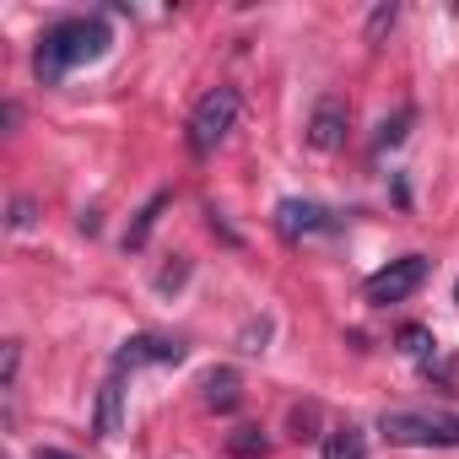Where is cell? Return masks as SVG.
<instances>
[{"label":"cell","instance_id":"16","mask_svg":"<svg viewBox=\"0 0 459 459\" xmlns=\"http://www.w3.org/2000/svg\"><path fill=\"white\" fill-rule=\"evenodd\" d=\"M184 281H189V260L173 255V265H162V276H157V292H178Z\"/></svg>","mask_w":459,"mask_h":459},{"label":"cell","instance_id":"19","mask_svg":"<svg viewBox=\"0 0 459 459\" xmlns=\"http://www.w3.org/2000/svg\"><path fill=\"white\" fill-rule=\"evenodd\" d=\"M265 335H271V325L260 319V325H249L244 330V351H265Z\"/></svg>","mask_w":459,"mask_h":459},{"label":"cell","instance_id":"17","mask_svg":"<svg viewBox=\"0 0 459 459\" xmlns=\"http://www.w3.org/2000/svg\"><path fill=\"white\" fill-rule=\"evenodd\" d=\"M314 421H319V405H292V427H298L292 437H314V432H308Z\"/></svg>","mask_w":459,"mask_h":459},{"label":"cell","instance_id":"12","mask_svg":"<svg viewBox=\"0 0 459 459\" xmlns=\"http://www.w3.org/2000/svg\"><path fill=\"white\" fill-rule=\"evenodd\" d=\"M265 432L260 427H238V432H227V454L233 459H265Z\"/></svg>","mask_w":459,"mask_h":459},{"label":"cell","instance_id":"7","mask_svg":"<svg viewBox=\"0 0 459 459\" xmlns=\"http://www.w3.org/2000/svg\"><path fill=\"white\" fill-rule=\"evenodd\" d=\"M276 227H281V238H314V233H330L335 227V211L319 205V200H281L276 205Z\"/></svg>","mask_w":459,"mask_h":459},{"label":"cell","instance_id":"15","mask_svg":"<svg viewBox=\"0 0 459 459\" xmlns=\"http://www.w3.org/2000/svg\"><path fill=\"white\" fill-rule=\"evenodd\" d=\"M411 119H416L411 108H400L394 119H384V125H378V152H384V146H400V141H405V125H411Z\"/></svg>","mask_w":459,"mask_h":459},{"label":"cell","instance_id":"8","mask_svg":"<svg viewBox=\"0 0 459 459\" xmlns=\"http://www.w3.org/2000/svg\"><path fill=\"white\" fill-rule=\"evenodd\" d=\"M92 432L103 437V443H114L119 432H125V384H119V373L98 389V411H92Z\"/></svg>","mask_w":459,"mask_h":459},{"label":"cell","instance_id":"4","mask_svg":"<svg viewBox=\"0 0 459 459\" xmlns=\"http://www.w3.org/2000/svg\"><path fill=\"white\" fill-rule=\"evenodd\" d=\"M421 281H427V260L421 255H405V260H389L384 271H373L362 292H368L373 308H389V303H405Z\"/></svg>","mask_w":459,"mask_h":459},{"label":"cell","instance_id":"6","mask_svg":"<svg viewBox=\"0 0 459 459\" xmlns=\"http://www.w3.org/2000/svg\"><path fill=\"white\" fill-rule=\"evenodd\" d=\"M346 119H351V103L341 92H325L308 114V146L314 152H341L346 146Z\"/></svg>","mask_w":459,"mask_h":459},{"label":"cell","instance_id":"2","mask_svg":"<svg viewBox=\"0 0 459 459\" xmlns=\"http://www.w3.org/2000/svg\"><path fill=\"white\" fill-rule=\"evenodd\" d=\"M378 432L400 448H459V416L448 411H384Z\"/></svg>","mask_w":459,"mask_h":459},{"label":"cell","instance_id":"14","mask_svg":"<svg viewBox=\"0 0 459 459\" xmlns=\"http://www.w3.org/2000/svg\"><path fill=\"white\" fill-rule=\"evenodd\" d=\"M394 17H400V6H394V0H384V6H373V17H368V33H362V39H368V44H378V39H384V33L394 28Z\"/></svg>","mask_w":459,"mask_h":459},{"label":"cell","instance_id":"1","mask_svg":"<svg viewBox=\"0 0 459 459\" xmlns=\"http://www.w3.org/2000/svg\"><path fill=\"white\" fill-rule=\"evenodd\" d=\"M108 44H114V33H108L103 17H65V22H55V28L39 39V49H33V71H39L44 87H55V82H65L76 65L103 60Z\"/></svg>","mask_w":459,"mask_h":459},{"label":"cell","instance_id":"11","mask_svg":"<svg viewBox=\"0 0 459 459\" xmlns=\"http://www.w3.org/2000/svg\"><path fill=\"white\" fill-rule=\"evenodd\" d=\"M205 405L211 411H233L238 405V373L233 368H211L205 373Z\"/></svg>","mask_w":459,"mask_h":459},{"label":"cell","instance_id":"13","mask_svg":"<svg viewBox=\"0 0 459 459\" xmlns=\"http://www.w3.org/2000/svg\"><path fill=\"white\" fill-rule=\"evenodd\" d=\"M432 346H437L432 330H421V325H405V330H400V351H405V357H432Z\"/></svg>","mask_w":459,"mask_h":459},{"label":"cell","instance_id":"18","mask_svg":"<svg viewBox=\"0 0 459 459\" xmlns=\"http://www.w3.org/2000/svg\"><path fill=\"white\" fill-rule=\"evenodd\" d=\"M33 216H39V205L22 195V200H12V227H17V233H22V227H33Z\"/></svg>","mask_w":459,"mask_h":459},{"label":"cell","instance_id":"10","mask_svg":"<svg viewBox=\"0 0 459 459\" xmlns=\"http://www.w3.org/2000/svg\"><path fill=\"white\" fill-rule=\"evenodd\" d=\"M325 459H368V437H362V427H330L325 432Z\"/></svg>","mask_w":459,"mask_h":459},{"label":"cell","instance_id":"20","mask_svg":"<svg viewBox=\"0 0 459 459\" xmlns=\"http://www.w3.org/2000/svg\"><path fill=\"white\" fill-rule=\"evenodd\" d=\"M33 459H76V454H65V448H39Z\"/></svg>","mask_w":459,"mask_h":459},{"label":"cell","instance_id":"9","mask_svg":"<svg viewBox=\"0 0 459 459\" xmlns=\"http://www.w3.org/2000/svg\"><path fill=\"white\" fill-rule=\"evenodd\" d=\"M162 211H168V195H152L141 211H135V221H130V233H125V255H135V249H146V238H152V227L162 221Z\"/></svg>","mask_w":459,"mask_h":459},{"label":"cell","instance_id":"3","mask_svg":"<svg viewBox=\"0 0 459 459\" xmlns=\"http://www.w3.org/2000/svg\"><path fill=\"white\" fill-rule=\"evenodd\" d=\"M233 125H238V92L233 87H211L195 103V114H189V152L195 157H211L227 141V130H233Z\"/></svg>","mask_w":459,"mask_h":459},{"label":"cell","instance_id":"5","mask_svg":"<svg viewBox=\"0 0 459 459\" xmlns=\"http://www.w3.org/2000/svg\"><path fill=\"white\" fill-rule=\"evenodd\" d=\"M189 346L173 341V335H130L119 351H114V373H135V368H173L184 362Z\"/></svg>","mask_w":459,"mask_h":459},{"label":"cell","instance_id":"21","mask_svg":"<svg viewBox=\"0 0 459 459\" xmlns=\"http://www.w3.org/2000/svg\"><path fill=\"white\" fill-rule=\"evenodd\" d=\"M454 303H459V287H454Z\"/></svg>","mask_w":459,"mask_h":459}]
</instances>
